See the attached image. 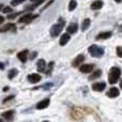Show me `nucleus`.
Wrapping results in <instances>:
<instances>
[{
	"label": "nucleus",
	"instance_id": "c9c22d12",
	"mask_svg": "<svg viewBox=\"0 0 122 122\" xmlns=\"http://www.w3.org/2000/svg\"><path fill=\"white\" fill-rule=\"evenodd\" d=\"M1 9H2V4H0V10H1Z\"/></svg>",
	"mask_w": 122,
	"mask_h": 122
},
{
	"label": "nucleus",
	"instance_id": "6e6552de",
	"mask_svg": "<svg viewBox=\"0 0 122 122\" xmlns=\"http://www.w3.org/2000/svg\"><path fill=\"white\" fill-rule=\"evenodd\" d=\"M28 80H29L30 82H32V84H36V82H39L41 80V76L39 75V74L36 73H33V74H30V75H28Z\"/></svg>",
	"mask_w": 122,
	"mask_h": 122
},
{
	"label": "nucleus",
	"instance_id": "423d86ee",
	"mask_svg": "<svg viewBox=\"0 0 122 122\" xmlns=\"http://www.w3.org/2000/svg\"><path fill=\"white\" fill-rule=\"evenodd\" d=\"M94 69V65L93 64H82L81 66L79 67V71L81 73H91Z\"/></svg>",
	"mask_w": 122,
	"mask_h": 122
},
{
	"label": "nucleus",
	"instance_id": "473e14b6",
	"mask_svg": "<svg viewBox=\"0 0 122 122\" xmlns=\"http://www.w3.org/2000/svg\"><path fill=\"white\" fill-rule=\"evenodd\" d=\"M120 88L122 89V79H121V81H120Z\"/></svg>",
	"mask_w": 122,
	"mask_h": 122
},
{
	"label": "nucleus",
	"instance_id": "f704fd0d",
	"mask_svg": "<svg viewBox=\"0 0 122 122\" xmlns=\"http://www.w3.org/2000/svg\"><path fill=\"white\" fill-rule=\"evenodd\" d=\"M120 31H122V25L120 26Z\"/></svg>",
	"mask_w": 122,
	"mask_h": 122
},
{
	"label": "nucleus",
	"instance_id": "b1692460",
	"mask_svg": "<svg viewBox=\"0 0 122 122\" xmlns=\"http://www.w3.org/2000/svg\"><path fill=\"white\" fill-rule=\"evenodd\" d=\"M116 51H117V55H118V57L122 58V46H118V47H117Z\"/></svg>",
	"mask_w": 122,
	"mask_h": 122
},
{
	"label": "nucleus",
	"instance_id": "5701e85b",
	"mask_svg": "<svg viewBox=\"0 0 122 122\" xmlns=\"http://www.w3.org/2000/svg\"><path fill=\"white\" fill-rule=\"evenodd\" d=\"M23 2H25V0H12L11 4H12V5H18V4L23 3Z\"/></svg>",
	"mask_w": 122,
	"mask_h": 122
},
{
	"label": "nucleus",
	"instance_id": "4468645a",
	"mask_svg": "<svg viewBox=\"0 0 122 122\" xmlns=\"http://www.w3.org/2000/svg\"><path fill=\"white\" fill-rule=\"evenodd\" d=\"M66 30H67V32H69V33H72V34L76 33V32H77V30H78V25L76 23L70 24V25L67 26Z\"/></svg>",
	"mask_w": 122,
	"mask_h": 122
},
{
	"label": "nucleus",
	"instance_id": "412c9836",
	"mask_svg": "<svg viewBox=\"0 0 122 122\" xmlns=\"http://www.w3.org/2000/svg\"><path fill=\"white\" fill-rule=\"evenodd\" d=\"M17 73H18V71H17L16 69H12V70H10V71H9V73H8V77H9V79H13V78H14L15 76L17 75Z\"/></svg>",
	"mask_w": 122,
	"mask_h": 122
},
{
	"label": "nucleus",
	"instance_id": "cd10ccee",
	"mask_svg": "<svg viewBox=\"0 0 122 122\" xmlns=\"http://www.w3.org/2000/svg\"><path fill=\"white\" fill-rule=\"evenodd\" d=\"M12 99H14V95H10V97H8L5 100H3V103H5V102L10 101V100H12Z\"/></svg>",
	"mask_w": 122,
	"mask_h": 122
},
{
	"label": "nucleus",
	"instance_id": "a211bd4d",
	"mask_svg": "<svg viewBox=\"0 0 122 122\" xmlns=\"http://www.w3.org/2000/svg\"><path fill=\"white\" fill-rule=\"evenodd\" d=\"M102 6H103V1H101V0H95L91 4V9L92 10H100Z\"/></svg>",
	"mask_w": 122,
	"mask_h": 122
},
{
	"label": "nucleus",
	"instance_id": "ddd939ff",
	"mask_svg": "<svg viewBox=\"0 0 122 122\" xmlns=\"http://www.w3.org/2000/svg\"><path fill=\"white\" fill-rule=\"evenodd\" d=\"M36 69H38L39 72H45V69H46V62H45L44 59H40L36 63Z\"/></svg>",
	"mask_w": 122,
	"mask_h": 122
},
{
	"label": "nucleus",
	"instance_id": "39448f33",
	"mask_svg": "<svg viewBox=\"0 0 122 122\" xmlns=\"http://www.w3.org/2000/svg\"><path fill=\"white\" fill-rule=\"evenodd\" d=\"M106 88V84L104 81H100V82H95V84L92 85V89L97 92H101L104 89Z\"/></svg>",
	"mask_w": 122,
	"mask_h": 122
},
{
	"label": "nucleus",
	"instance_id": "0eeeda50",
	"mask_svg": "<svg viewBox=\"0 0 122 122\" xmlns=\"http://www.w3.org/2000/svg\"><path fill=\"white\" fill-rule=\"evenodd\" d=\"M49 104H51V100L49 99H44V100H42L40 103H38L36 108H38V109H45L46 107H48Z\"/></svg>",
	"mask_w": 122,
	"mask_h": 122
},
{
	"label": "nucleus",
	"instance_id": "20e7f679",
	"mask_svg": "<svg viewBox=\"0 0 122 122\" xmlns=\"http://www.w3.org/2000/svg\"><path fill=\"white\" fill-rule=\"evenodd\" d=\"M38 17V15H33L31 14V13H27V14H25L24 16H21L20 18H19V23L21 24H28V23H31L32 20H33L34 18H36Z\"/></svg>",
	"mask_w": 122,
	"mask_h": 122
},
{
	"label": "nucleus",
	"instance_id": "7c9ffc66",
	"mask_svg": "<svg viewBox=\"0 0 122 122\" xmlns=\"http://www.w3.org/2000/svg\"><path fill=\"white\" fill-rule=\"evenodd\" d=\"M0 69H1V70H3V69H4L3 63H1V62H0Z\"/></svg>",
	"mask_w": 122,
	"mask_h": 122
},
{
	"label": "nucleus",
	"instance_id": "f257e3e1",
	"mask_svg": "<svg viewBox=\"0 0 122 122\" xmlns=\"http://www.w3.org/2000/svg\"><path fill=\"white\" fill-rule=\"evenodd\" d=\"M121 76V70L117 66H112L109 71V74H108V81L109 84H116L118 81V79Z\"/></svg>",
	"mask_w": 122,
	"mask_h": 122
},
{
	"label": "nucleus",
	"instance_id": "bb28decb",
	"mask_svg": "<svg viewBox=\"0 0 122 122\" xmlns=\"http://www.w3.org/2000/svg\"><path fill=\"white\" fill-rule=\"evenodd\" d=\"M53 66H54V62H51V63H49V70H47V71H46L47 75H48V74H51V69H53Z\"/></svg>",
	"mask_w": 122,
	"mask_h": 122
},
{
	"label": "nucleus",
	"instance_id": "1a4fd4ad",
	"mask_svg": "<svg viewBox=\"0 0 122 122\" xmlns=\"http://www.w3.org/2000/svg\"><path fill=\"white\" fill-rule=\"evenodd\" d=\"M119 89L116 88V87H112V88L109 89V91L107 92V97H112V99H114V97H117L119 95Z\"/></svg>",
	"mask_w": 122,
	"mask_h": 122
},
{
	"label": "nucleus",
	"instance_id": "aec40b11",
	"mask_svg": "<svg viewBox=\"0 0 122 122\" xmlns=\"http://www.w3.org/2000/svg\"><path fill=\"white\" fill-rule=\"evenodd\" d=\"M91 24V20L89 18H86L82 20V24H81V30L82 31H85V30H87L89 28V26H90Z\"/></svg>",
	"mask_w": 122,
	"mask_h": 122
},
{
	"label": "nucleus",
	"instance_id": "2f4dec72",
	"mask_svg": "<svg viewBox=\"0 0 122 122\" xmlns=\"http://www.w3.org/2000/svg\"><path fill=\"white\" fill-rule=\"evenodd\" d=\"M3 91L5 92V91H9V87H4L3 88Z\"/></svg>",
	"mask_w": 122,
	"mask_h": 122
},
{
	"label": "nucleus",
	"instance_id": "c756f323",
	"mask_svg": "<svg viewBox=\"0 0 122 122\" xmlns=\"http://www.w3.org/2000/svg\"><path fill=\"white\" fill-rule=\"evenodd\" d=\"M3 21H4V17L3 16H0V25H1Z\"/></svg>",
	"mask_w": 122,
	"mask_h": 122
},
{
	"label": "nucleus",
	"instance_id": "9b49d317",
	"mask_svg": "<svg viewBox=\"0 0 122 122\" xmlns=\"http://www.w3.org/2000/svg\"><path fill=\"white\" fill-rule=\"evenodd\" d=\"M84 61H85V56L84 55H78L77 57L74 59L72 65H73L74 67H76V66H78L79 64H82V62H84Z\"/></svg>",
	"mask_w": 122,
	"mask_h": 122
},
{
	"label": "nucleus",
	"instance_id": "f8f14e48",
	"mask_svg": "<svg viewBox=\"0 0 122 122\" xmlns=\"http://www.w3.org/2000/svg\"><path fill=\"white\" fill-rule=\"evenodd\" d=\"M28 54H29V51H28L27 49H25V51H19V53L17 54V58H18L21 62H26L27 58H28Z\"/></svg>",
	"mask_w": 122,
	"mask_h": 122
},
{
	"label": "nucleus",
	"instance_id": "6ab92c4d",
	"mask_svg": "<svg viewBox=\"0 0 122 122\" xmlns=\"http://www.w3.org/2000/svg\"><path fill=\"white\" fill-rule=\"evenodd\" d=\"M101 75H102V71L101 70H97L94 73H92L89 76V80H94V79H97V78H99Z\"/></svg>",
	"mask_w": 122,
	"mask_h": 122
},
{
	"label": "nucleus",
	"instance_id": "7ed1b4c3",
	"mask_svg": "<svg viewBox=\"0 0 122 122\" xmlns=\"http://www.w3.org/2000/svg\"><path fill=\"white\" fill-rule=\"evenodd\" d=\"M88 51L91 54V56H93V57H95V58H101L102 56L104 55V49L102 48V47L97 46V45H94V44L89 46Z\"/></svg>",
	"mask_w": 122,
	"mask_h": 122
},
{
	"label": "nucleus",
	"instance_id": "9d476101",
	"mask_svg": "<svg viewBox=\"0 0 122 122\" xmlns=\"http://www.w3.org/2000/svg\"><path fill=\"white\" fill-rule=\"evenodd\" d=\"M14 115H15L14 110H8V112H4L1 116L3 119L10 121V120H13V119H14Z\"/></svg>",
	"mask_w": 122,
	"mask_h": 122
},
{
	"label": "nucleus",
	"instance_id": "2eb2a0df",
	"mask_svg": "<svg viewBox=\"0 0 122 122\" xmlns=\"http://www.w3.org/2000/svg\"><path fill=\"white\" fill-rule=\"evenodd\" d=\"M15 29H16V27H15L14 24H8V25H5L4 27L0 28V32H6V31H15Z\"/></svg>",
	"mask_w": 122,
	"mask_h": 122
},
{
	"label": "nucleus",
	"instance_id": "dca6fc26",
	"mask_svg": "<svg viewBox=\"0 0 122 122\" xmlns=\"http://www.w3.org/2000/svg\"><path fill=\"white\" fill-rule=\"evenodd\" d=\"M112 32L107 31V32H101L100 34L97 36V40H106V39H109L112 36Z\"/></svg>",
	"mask_w": 122,
	"mask_h": 122
},
{
	"label": "nucleus",
	"instance_id": "a878e982",
	"mask_svg": "<svg viewBox=\"0 0 122 122\" xmlns=\"http://www.w3.org/2000/svg\"><path fill=\"white\" fill-rule=\"evenodd\" d=\"M19 14H20V12L14 13V14H9V15H8V18H9V19H13V18H15V17H16L17 15H19Z\"/></svg>",
	"mask_w": 122,
	"mask_h": 122
},
{
	"label": "nucleus",
	"instance_id": "4be33fe9",
	"mask_svg": "<svg viewBox=\"0 0 122 122\" xmlns=\"http://www.w3.org/2000/svg\"><path fill=\"white\" fill-rule=\"evenodd\" d=\"M76 6H77V2H76V0H71L70 1V4H69V11H74L76 9Z\"/></svg>",
	"mask_w": 122,
	"mask_h": 122
},
{
	"label": "nucleus",
	"instance_id": "c85d7f7f",
	"mask_svg": "<svg viewBox=\"0 0 122 122\" xmlns=\"http://www.w3.org/2000/svg\"><path fill=\"white\" fill-rule=\"evenodd\" d=\"M36 53H33L32 54V56H30V59H34V58H36Z\"/></svg>",
	"mask_w": 122,
	"mask_h": 122
},
{
	"label": "nucleus",
	"instance_id": "393cba45",
	"mask_svg": "<svg viewBox=\"0 0 122 122\" xmlns=\"http://www.w3.org/2000/svg\"><path fill=\"white\" fill-rule=\"evenodd\" d=\"M2 11H3V13H12V8L11 6H4Z\"/></svg>",
	"mask_w": 122,
	"mask_h": 122
},
{
	"label": "nucleus",
	"instance_id": "f3484780",
	"mask_svg": "<svg viewBox=\"0 0 122 122\" xmlns=\"http://www.w3.org/2000/svg\"><path fill=\"white\" fill-rule=\"evenodd\" d=\"M70 41V34L69 33H64L61 36L60 39V45L61 46H64L65 44H67V42Z\"/></svg>",
	"mask_w": 122,
	"mask_h": 122
},
{
	"label": "nucleus",
	"instance_id": "72a5a7b5",
	"mask_svg": "<svg viewBox=\"0 0 122 122\" xmlns=\"http://www.w3.org/2000/svg\"><path fill=\"white\" fill-rule=\"evenodd\" d=\"M115 1H116V2H118V3H119V2H121L122 0H115Z\"/></svg>",
	"mask_w": 122,
	"mask_h": 122
},
{
	"label": "nucleus",
	"instance_id": "f03ea898",
	"mask_svg": "<svg viewBox=\"0 0 122 122\" xmlns=\"http://www.w3.org/2000/svg\"><path fill=\"white\" fill-rule=\"evenodd\" d=\"M63 27H64V21H63L62 19H60L59 23L55 24V25H54L53 27L51 28V30H49V32H51V36H53V38H56V36H58L61 33V31L63 30Z\"/></svg>",
	"mask_w": 122,
	"mask_h": 122
}]
</instances>
